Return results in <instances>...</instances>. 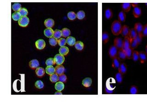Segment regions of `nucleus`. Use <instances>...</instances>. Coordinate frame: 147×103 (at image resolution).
Masks as SVG:
<instances>
[{"label":"nucleus","instance_id":"obj_16","mask_svg":"<svg viewBox=\"0 0 147 103\" xmlns=\"http://www.w3.org/2000/svg\"><path fill=\"white\" fill-rule=\"evenodd\" d=\"M92 83V80L90 78H86L83 79L82 82V84L83 86H84L86 88L90 87Z\"/></svg>","mask_w":147,"mask_h":103},{"label":"nucleus","instance_id":"obj_36","mask_svg":"<svg viewBox=\"0 0 147 103\" xmlns=\"http://www.w3.org/2000/svg\"><path fill=\"white\" fill-rule=\"evenodd\" d=\"M49 42L50 44L52 46H55L58 43V40L55 37L53 36L51 38H49Z\"/></svg>","mask_w":147,"mask_h":103},{"label":"nucleus","instance_id":"obj_51","mask_svg":"<svg viewBox=\"0 0 147 103\" xmlns=\"http://www.w3.org/2000/svg\"><path fill=\"white\" fill-rule=\"evenodd\" d=\"M105 92L107 93H108V94H112L113 93V90H110L109 89H108L107 88H105Z\"/></svg>","mask_w":147,"mask_h":103},{"label":"nucleus","instance_id":"obj_7","mask_svg":"<svg viewBox=\"0 0 147 103\" xmlns=\"http://www.w3.org/2000/svg\"><path fill=\"white\" fill-rule=\"evenodd\" d=\"M112 59H113V61H112V66L115 69H118L121 65L120 59L118 58V56H116V57H114Z\"/></svg>","mask_w":147,"mask_h":103},{"label":"nucleus","instance_id":"obj_38","mask_svg":"<svg viewBox=\"0 0 147 103\" xmlns=\"http://www.w3.org/2000/svg\"><path fill=\"white\" fill-rule=\"evenodd\" d=\"M139 44L136 41V40L135 39H133L131 40V44H130V47L132 49H134L136 48H137V47L139 45Z\"/></svg>","mask_w":147,"mask_h":103},{"label":"nucleus","instance_id":"obj_37","mask_svg":"<svg viewBox=\"0 0 147 103\" xmlns=\"http://www.w3.org/2000/svg\"><path fill=\"white\" fill-rule=\"evenodd\" d=\"M138 93V89L137 87L135 85L131 86L130 89V93L131 94H136Z\"/></svg>","mask_w":147,"mask_h":103},{"label":"nucleus","instance_id":"obj_33","mask_svg":"<svg viewBox=\"0 0 147 103\" xmlns=\"http://www.w3.org/2000/svg\"><path fill=\"white\" fill-rule=\"evenodd\" d=\"M105 15L106 18L107 19H110L113 17V12L110 8H108L106 10L105 12Z\"/></svg>","mask_w":147,"mask_h":103},{"label":"nucleus","instance_id":"obj_23","mask_svg":"<svg viewBox=\"0 0 147 103\" xmlns=\"http://www.w3.org/2000/svg\"><path fill=\"white\" fill-rule=\"evenodd\" d=\"M64 85L63 83L61 82H57L55 85V88L58 91H61L64 89Z\"/></svg>","mask_w":147,"mask_h":103},{"label":"nucleus","instance_id":"obj_53","mask_svg":"<svg viewBox=\"0 0 147 103\" xmlns=\"http://www.w3.org/2000/svg\"><path fill=\"white\" fill-rule=\"evenodd\" d=\"M55 94H62V93L60 91H58V92H57L55 93Z\"/></svg>","mask_w":147,"mask_h":103},{"label":"nucleus","instance_id":"obj_9","mask_svg":"<svg viewBox=\"0 0 147 103\" xmlns=\"http://www.w3.org/2000/svg\"><path fill=\"white\" fill-rule=\"evenodd\" d=\"M135 30L136 31L137 34H142V32L143 28V25L140 23H136L134 25Z\"/></svg>","mask_w":147,"mask_h":103},{"label":"nucleus","instance_id":"obj_13","mask_svg":"<svg viewBox=\"0 0 147 103\" xmlns=\"http://www.w3.org/2000/svg\"><path fill=\"white\" fill-rule=\"evenodd\" d=\"M129 32H130V29L127 25H125L123 26L121 32V34L124 37L128 36Z\"/></svg>","mask_w":147,"mask_h":103},{"label":"nucleus","instance_id":"obj_43","mask_svg":"<svg viewBox=\"0 0 147 103\" xmlns=\"http://www.w3.org/2000/svg\"><path fill=\"white\" fill-rule=\"evenodd\" d=\"M77 18L79 20H82L85 17V13L83 11H80L76 14Z\"/></svg>","mask_w":147,"mask_h":103},{"label":"nucleus","instance_id":"obj_25","mask_svg":"<svg viewBox=\"0 0 147 103\" xmlns=\"http://www.w3.org/2000/svg\"><path fill=\"white\" fill-rule=\"evenodd\" d=\"M66 42L69 46H73L76 43V39L73 37H68L66 39Z\"/></svg>","mask_w":147,"mask_h":103},{"label":"nucleus","instance_id":"obj_42","mask_svg":"<svg viewBox=\"0 0 147 103\" xmlns=\"http://www.w3.org/2000/svg\"><path fill=\"white\" fill-rule=\"evenodd\" d=\"M68 18L70 20H74L77 18L76 14L74 12H69L67 14Z\"/></svg>","mask_w":147,"mask_h":103},{"label":"nucleus","instance_id":"obj_19","mask_svg":"<svg viewBox=\"0 0 147 103\" xmlns=\"http://www.w3.org/2000/svg\"><path fill=\"white\" fill-rule=\"evenodd\" d=\"M118 70H119V72L122 73L123 75L126 74L127 71V66L126 65V64L124 63H121L120 65V66L118 69Z\"/></svg>","mask_w":147,"mask_h":103},{"label":"nucleus","instance_id":"obj_52","mask_svg":"<svg viewBox=\"0 0 147 103\" xmlns=\"http://www.w3.org/2000/svg\"><path fill=\"white\" fill-rule=\"evenodd\" d=\"M131 6H133V7H135L136 6H138L139 3H131Z\"/></svg>","mask_w":147,"mask_h":103},{"label":"nucleus","instance_id":"obj_12","mask_svg":"<svg viewBox=\"0 0 147 103\" xmlns=\"http://www.w3.org/2000/svg\"><path fill=\"white\" fill-rule=\"evenodd\" d=\"M117 56L120 59H121L122 60H125L126 59V52L123 49H119Z\"/></svg>","mask_w":147,"mask_h":103},{"label":"nucleus","instance_id":"obj_32","mask_svg":"<svg viewBox=\"0 0 147 103\" xmlns=\"http://www.w3.org/2000/svg\"><path fill=\"white\" fill-rule=\"evenodd\" d=\"M50 80L52 83H56L58 81V75L56 73L50 75Z\"/></svg>","mask_w":147,"mask_h":103},{"label":"nucleus","instance_id":"obj_35","mask_svg":"<svg viewBox=\"0 0 147 103\" xmlns=\"http://www.w3.org/2000/svg\"><path fill=\"white\" fill-rule=\"evenodd\" d=\"M123 74L122 73L118 72L116 75V79L119 83H122L123 81Z\"/></svg>","mask_w":147,"mask_h":103},{"label":"nucleus","instance_id":"obj_34","mask_svg":"<svg viewBox=\"0 0 147 103\" xmlns=\"http://www.w3.org/2000/svg\"><path fill=\"white\" fill-rule=\"evenodd\" d=\"M132 59L134 61H137L139 60V52L136 50H133Z\"/></svg>","mask_w":147,"mask_h":103},{"label":"nucleus","instance_id":"obj_40","mask_svg":"<svg viewBox=\"0 0 147 103\" xmlns=\"http://www.w3.org/2000/svg\"><path fill=\"white\" fill-rule=\"evenodd\" d=\"M62 36V34L61 31L58 29H56L55 31H54V33H53V36L55 37L57 39H59Z\"/></svg>","mask_w":147,"mask_h":103},{"label":"nucleus","instance_id":"obj_48","mask_svg":"<svg viewBox=\"0 0 147 103\" xmlns=\"http://www.w3.org/2000/svg\"><path fill=\"white\" fill-rule=\"evenodd\" d=\"M66 43V39L64 38H60L58 40V44L61 47L65 46Z\"/></svg>","mask_w":147,"mask_h":103},{"label":"nucleus","instance_id":"obj_55","mask_svg":"<svg viewBox=\"0 0 147 103\" xmlns=\"http://www.w3.org/2000/svg\"><path fill=\"white\" fill-rule=\"evenodd\" d=\"M145 5H146V6L147 7V3H145Z\"/></svg>","mask_w":147,"mask_h":103},{"label":"nucleus","instance_id":"obj_6","mask_svg":"<svg viewBox=\"0 0 147 103\" xmlns=\"http://www.w3.org/2000/svg\"><path fill=\"white\" fill-rule=\"evenodd\" d=\"M36 46L37 49L41 50L45 48L46 46V43L45 40L42 39H40L36 42Z\"/></svg>","mask_w":147,"mask_h":103},{"label":"nucleus","instance_id":"obj_50","mask_svg":"<svg viewBox=\"0 0 147 103\" xmlns=\"http://www.w3.org/2000/svg\"><path fill=\"white\" fill-rule=\"evenodd\" d=\"M142 34L143 37H147V24H146L143 26Z\"/></svg>","mask_w":147,"mask_h":103},{"label":"nucleus","instance_id":"obj_8","mask_svg":"<svg viewBox=\"0 0 147 103\" xmlns=\"http://www.w3.org/2000/svg\"><path fill=\"white\" fill-rule=\"evenodd\" d=\"M133 15L135 18H139L142 15V10L139 6L133 7Z\"/></svg>","mask_w":147,"mask_h":103},{"label":"nucleus","instance_id":"obj_17","mask_svg":"<svg viewBox=\"0 0 147 103\" xmlns=\"http://www.w3.org/2000/svg\"><path fill=\"white\" fill-rule=\"evenodd\" d=\"M64 71H65L64 67L62 66V65H58L55 67V73L58 75L63 74L64 72Z\"/></svg>","mask_w":147,"mask_h":103},{"label":"nucleus","instance_id":"obj_30","mask_svg":"<svg viewBox=\"0 0 147 103\" xmlns=\"http://www.w3.org/2000/svg\"><path fill=\"white\" fill-rule=\"evenodd\" d=\"M46 72L49 75L55 73V68L52 66H47L46 68Z\"/></svg>","mask_w":147,"mask_h":103},{"label":"nucleus","instance_id":"obj_45","mask_svg":"<svg viewBox=\"0 0 147 103\" xmlns=\"http://www.w3.org/2000/svg\"><path fill=\"white\" fill-rule=\"evenodd\" d=\"M18 12H19L21 17L27 16L28 14V10L25 8H21V9L18 11Z\"/></svg>","mask_w":147,"mask_h":103},{"label":"nucleus","instance_id":"obj_39","mask_svg":"<svg viewBox=\"0 0 147 103\" xmlns=\"http://www.w3.org/2000/svg\"><path fill=\"white\" fill-rule=\"evenodd\" d=\"M21 8V5L19 3H14L12 6V10L15 12H18Z\"/></svg>","mask_w":147,"mask_h":103},{"label":"nucleus","instance_id":"obj_46","mask_svg":"<svg viewBox=\"0 0 147 103\" xmlns=\"http://www.w3.org/2000/svg\"><path fill=\"white\" fill-rule=\"evenodd\" d=\"M35 86L38 89H42L44 88V85L43 82L41 80H38L36 82Z\"/></svg>","mask_w":147,"mask_h":103},{"label":"nucleus","instance_id":"obj_24","mask_svg":"<svg viewBox=\"0 0 147 103\" xmlns=\"http://www.w3.org/2000/svg\"><path fill=\"white\" fill-rule=\"evenodd\" d=\"M59 54L63 55H67L69 52V49L66 46H62L59 49Z\"/></svg>","mask_w":147,"mask_h":103},{"label":"nucleus","instance_id":"obj_47","mask_svg":"<svg viewBox=\"0 0 147 103\" xmlns=\"http://www.w3.org/2000/svg\"><path fill=\"white\" fill-rule=\"evenodd\" d=\"M67 76L64 74H62L58 76V81L63 83H65L67 81Z\"/></svg>","mask_w":147,"mask_h":103},{"label":"nucleus","instance_id":"obj_49","mask_svg":"<svg viewBox=\"0 0 147 103\" xmlns=\"http://www.w3.org/2000/svg\"><path fill=\"white\" fill-rule=\"evenodd\" d=\"M142 38H143V36H142V34H137L136 38H135L139 44H140L142 42Z\"/></svg>","mask_w":147,"mask_h":103},{"label":"nucleus","instance_id":"obj_1","mask_svg":"<svg viewBox=\"0 0 147 103\" xmlns=\"http://www.w3.org/2000/svg\"><path fill=\"white\" fill-rule=\"evenodd\" d=\"M122 26L121 22L119 20L114 21L111 25V29L112 33L115 35H119L121 34Z\"/></svg>","mask_w":147,"mask_h":103},{"label":"nucleus","instance_id":"obj_11","mask_svg":"<svg viewBox=\"0 0 147 103\" xmlns=\"http://www.w3.org/2000/svg\"><path fill=\"white\" fill-rule=\"evenodd\" d=\"M44 24L47 28H52L54 25V21L51 18H48L44 22Z\"/></svg>","mask_w":147,"mask_h":103},{"label":"nucleus","instance_id":"obj_3","mask_svg":"<svg viewBox=\"0 0 147 103\" xmlns=\"http://www.w3.org/2000/svg\"><path fill=\"white\" fill-rule=\"evenodd\" d=\"M30 22L29 18L27 16L22 17L18 20V23L19 25L22 27H27Z\"/></svg>","mask_w":147,"mask_h":103},{"label":"nucleus","instance_id":"obj_21","mask_svg":"<svg viewBox=\"0 0 147 103\" xmlns=\"http://www.w3.org/2000/svg\"><path fill=\"white\" fill-rule=\"evenodd\" d=\"M131 4L130 3H123L122 4L123 11L125 12H128L131 9Z\"/></svg>","mask_w":147,"mask_h":103},{"label":"nucleus","instance_id":"obj_22","mask_svg":"<svg viewBox=\"0 0 147 103\" xmlns=\"http://www.w3.org/2000/svg\"><path fill=\"white\" fill-rule=\"evenodd\" d=\"M44 34L47 38H51L53 36L54 31L52 29V28H47L44 31Z\"/></svg>","mask_w":147,"mask_h":103},{"label":"nucleus","instance_id":"obj_15","mask_svg":"<svg viewBox=\"0 0 147 103\" xmlns=\"http://www.w3.org/2000/svg\"><path fill=\"white\" fill-rule=\"evenodd\" d=\"M36 73L37 76L40 78H42L45 75V69L42 67H37L36 70Z\"/></svg>","mask_w":147,"mask_h":103},{"label":"nucleus","instance_id":"obj_26","mask_svg":"<svg viewBox=\"0 0 147 103\" xmlns=\"http://www.w3.org/2000/svg\"><path fill=\"white\" fill-rule=\"evenodd\" d=\"M118 19L119 21L121 22H124L126 19V15L125 12L123 11H121L118 14Z\"/></svg>","mask_w":147,"mask_h":103},{"label":"nucleus","instance_id":"obj_4","mask_svg":"<svg viewBox=\"0 0 147 103\" xmlns=\"http://www.w3.org/2000/svg\"><path fill=\"white\" fill-rule=\"evenodd\" d=\"M114 45L116 46L118 49H122L123 48L124 40L121 38L117 37L115 39Z\"/></svg>","mask_w":147,"mask_h":103},{"label":"nucleus","instance_id":"obj_18","mask_svg":"<svg viewBox=\"0 0 147 103\" xmlns=\"http://www.w3.org/2000/svg\"><path fill=\"white\" fill-rule=\"evenodd\" d=\"M29 66L31 69H34L37 68L39 66V62L37 60L34 59L30 61L29 63Z\"/></svg>","mask_w":147,"mask_h":103},{"label":"nucleus","instance_id":"obj_28","mask_svg":"<svg viewBox=\"0 0 147 103\" xmlns=\"http://www.w3.org/2000/svg\"><path fill=\"white\" fill-rule=\"evenodd\" d=\"M74 46H75V48L77 50L80 51V50H83V49H84V45L83 43L82 42H81L80 41H78L75 43V44H74Z\"/></svg>","mask_w":147,"mask_h":103},{"label":"nucleus","instance_id":"obj_27","mask_svg":"<svg viewBox=\"0 0 147 103\" xmlns=\"http://www.w3.org/2000/svg\"><path fill=\"white\" fill-rule=\"evenodd\" d=\"M133 50L134 49L131 48V47L125 50L126 52V58L128 59H132V53H133Z\"/></svg>","mask_w":147,"mask_h":103},{"label":"nucleus","instance_id":"obj_44","mask_svg":"<svg viewBox=\"0 0 147 103\" xmlns=\"http://www.w3.org/2000/svg\"><path fill=\"white\" fill-rule=\"evenodd\" d=\"M55 64L54 59L52 58H50L46 61V64L47 66H53Z\"/></svg>","mask_w":147,"mask_h":103},{"label":"nucleus","instance_id":"obj_14","mask_svg":"<svg viewBox=\"0 0 147 103\" xmlns=\"http://www.w3.org/2000/svg\"><path fill=\"white\" fill-rule=\"evenodd\" d=\"M131 44V39L129 36L125 37L124 39V45L123 49L124 50L129 48L130 47Z\"/></svg>","mask_w":147,"mask_h":103},{"label":"nucleus","instance_id":"obj_54","mask_svg":"<svg viewBox=\"0 0 147 103\" xmlns=\"http://www.w3.org/2000/svg\"><path fill=\"white\" fill-rule=\"evenodd\" d=\"M145 52H146V53L147 54V45H146V48H145Z\"/></svg>","mask_w":147,"mask_h":103},{"label":"nucleus","instance_id":"obj_41","mask_svg":"<svg viewBox=\"0 0 147 103\" xmlns=\"http://www.w3.org/2000/svg\"><path fill=\"white\" fill-rule=\"evenodd\" d=\"M21 16L20 14L18 12H14L12 15V18L14 21H18L20 18H21Z\"/></svg>","mask_w":147,"mask_h":103},{"label":"nucleus","instance_id":"obj_29","mask_svg":"<svg viewBox=\"0 0 147 103\" xmlns=\"http://www.w3.org/2000/svg\"><path fill=\"white\" fill-rule=\"evenodd\" d=\"M62 36L64 38H68L69 36L71 34V32L69 29L67 28H63L61 30Z\"/></svg>","mask_w":147,"mask_h":103},{"label":"nucleus","instance_id":"obj_2","mask_svg":"<svg viewBox=\"0 0 147 103\" xmlns=\"http://www.w3.org/2000/svg\"><path fill=\"white\" fill-rule=\"evenodd\" d=\"M118 50L119 49L114 45L110 46L109 50V54L111 58L113 59L114 57L117 56Z\"/></svg>","mask_w":147,"mask_h":103},{"label":"nucleus","instance_id":"obj_10","mask_svg":"<svg viewBox=\"0 0 147 103\" xmlns=\"http://www.w3.org/2000/svg\"><path fill=\"white\" fill-rule=\"evenodd\" d=\"M139 60L141 64H143L147 61V55L145 52H139Z\"/></svg>","mask_w":147,"mask_h":103},{"label":"nucleus","instance_id":"obj_31","mask_svg":"<svg viewBox=\"0 0 147 103\" xmlns=\"http://www.w3.org/2000/svg\"><path fill=\"white\" fill-rule=\"evenodd\" d=\"M110 39V36L108 33L104 32L102 34V40L104 44H106L108 42Z\"/></svg>","mask_w":147,"mask_h":103},{"label":"nucleus","instance_id":"obj_5","mask_svg":"<svg viewBox=\"0 0 147 103\" xmlns=\"http://www.w3.org/2000/svg\"><path fill=\"white\" fill-rule=\"evenodd\" d=\"M54 61L55 63L58 65H60L64 62L65 60V58L64 57V55L59 54H57L54 57Z\"/></svg>","mask_w":147,"mask_h":103},{"label":"nucleus","instance_id":"obj_20","mask_svg":"<svg viewBox=\"0 0 147 103\" xmlns=\"http://www.w3.org/2000/svg\"><path fill=\"white\" fill-rule=\"evenodd\" d=\"M137 35V33L134 28H132L130 29L129 37L130 38L131 40L135 39Z\"/></svg>","mask_w":147,"mask_h":103}]
</instances>
